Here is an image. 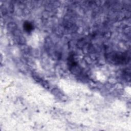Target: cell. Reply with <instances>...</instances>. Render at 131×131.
I'll list each match as a JSON object with an SVG mask.
<instances>
[{
	"label": "cell",
	"instance_id": "cell-1",
	"mask_svg": "<svg viewBox=\"0 0 131 131\" xmlns=\"http://www.w3.org/2000/svg\"><path fill=\"white\" fill-rule=\"evenodd\" d=\"M109 58L111 59V61L113 62L114 63H121L127 60V56L123 55L122 54L120 53H111Z\"/></svg>",
	"mask_w": 131,
	"mask_h": 131
},
{
	"label": "cell",
	"instance_id": "cell-2",
	"mask_svg": "<svg viewBox=\"0 0 131 131\" xmlns=\"http://www.w3.org/2000/svg\"><path fill=\"white\" fill-rule=\"evenodd\" d=\"M24 28L28 31H30L32 29V27L31 25L29 23H26L24 24Z\"/></svg>",
	"mask_w": 131,
	"mask_h": 131
}]
</instances>
